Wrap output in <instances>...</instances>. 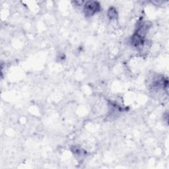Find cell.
<instances>
[{
	"mask_svg": "<svg viewBox=\"0 0 169 169\" xmlns=\"http://www.w3.org/2000/svg\"><path fill=\"white\" fill-rule=\"evenodd\" d=\"M100 4L97 2H88L84 6V13L87 16H91L100 10Z\"/></svg>",
	"mask_w": 169,
	"mask_h": 169,
	"instance_id": "cell-1",
	"label": "cell"
},
{
	"mask_svg": "<svg viewBox=\"0 0 169 169\" xmlns=\"http://www.w3.org/2000/svg\"><path fill=\"white\" fill-rule=\"evenodd\" d=\"M117 15V14H116V9H113V8H111L109 11H108V16L109 17L111 18V19H114V18H116V16Z\"/></svg>",
	"mask_w": 169,
	"mask_h": 169,
	"instance_id": "cell-2",
	"label": "cell"
}]
</instances>
